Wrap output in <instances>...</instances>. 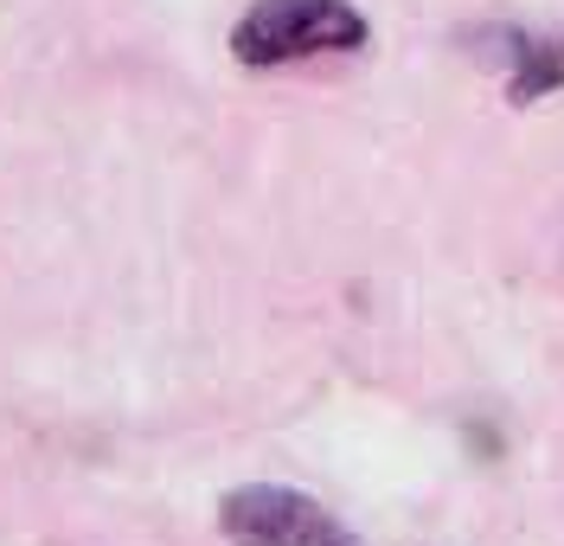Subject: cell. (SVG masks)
Listing matches in <instances>:
<instances>
[{"label":"cell","mask_w":564,"mask_h":546,"mask_svg":"<svg viewBox=\"0 0 564 546\" xmlns=\"http://www.w3.org/2000/svg\"><path fill=\"white\" fill-rule=\"evenodd\" d=\"M558 58H564V39H558Z\"/></svg>","instance_id":"cell-3"},{"label":"cell","mask_w":564,"mask_h":546,"mask_svg":"<svg viewBox=\"0 0 564 546\" xmlns=\"http://www.w3.org/2000/svg\"><path fill=\"white\" fill-rule=\"evenodd\" d=\"M366 13L352 0H250L231 26V58L245 72H282L302 58H340L366 45Z\"/></svg>","instance_id":"cell-1"},{"label":"cell","mask_w":564,"mask_h":546,"mask_svg":"<svg viewBox=\"0 0 564 546\" xmlns=\"http://www.w3.org/2000/svg\"><path fill=\"white\" fill-rule=\"evenodd\" d=\"M218 534L231 546H359L315 495L282 482H245L218 502Z\"/></svg>","instance_id":"cell-2"}]
</instances>
